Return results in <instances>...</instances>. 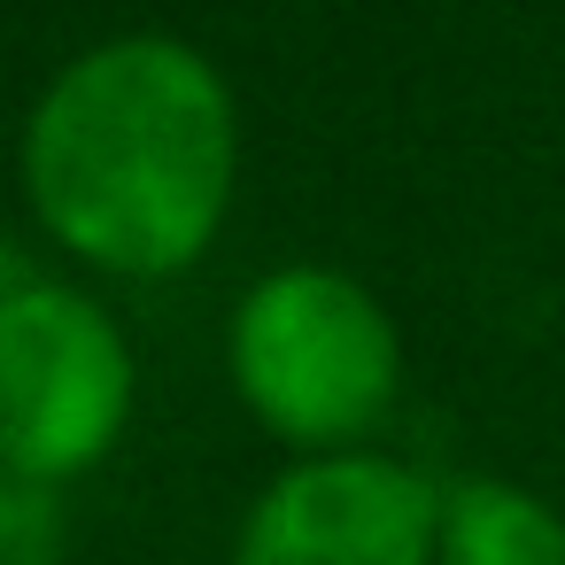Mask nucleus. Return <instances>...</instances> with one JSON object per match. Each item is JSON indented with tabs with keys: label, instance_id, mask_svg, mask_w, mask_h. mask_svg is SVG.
<instances>
[{
	"label": "nucleus",
	"instance_id": "obj_7",
	"mask_svg": "<svg viewBox=\"0 0 565 565\" xmlns=\"http://www.w3.org/2000/svg\"><path fill=\"white\" fill-rule=\"evenodd\" d=\"M32 279H40V271H32V264H24L17 248H0V310H9V302H17V295H24Z\"/></svg>",
	"mask_w": 565,
	"mask_h": 565
},
{
	"label": "nucleus",
	"instance_id": "obj_5",
	"mask_svg": "<svg viewBox=\"0 0 565 565\" xmlns=\"http://www.w3.org/2000/svg\"><path fill=\"white\" fill-rule=\"evenodd\" d=\"M434 565H565V519L511 480H457L434 519Z\"/></svg>",
	"mask_w": 565,
	"mask_h": 565
},
{
	"label": "nucleus",
	"instance_id": "obj_3",
	"mask_svg": "<svg viewBox=\"0 0 565 565\" xmlns=\"http://www.w3.org/2000/svg\"><path fill=\"white\" fill-rule=\"evenodd\" d=\"M125 418L132 341L94 295L32 279L0 310V472L24 488H63L117 449Z\"/></svg>",
	"mask_w": 565,
	"mask_h": 565
},
{
	"label": "nucleus",
	"instance_id": "obj_6",
	"mask_svg": "<svg viewBox=\"0 0 565 565\" xmlns=\"http://www.w3.org/2000/svg\"><path fill=\"white\" fill-rule=\"evenodd\" d=\"M55 488H24L9 480L0 488V565H47L55 550Z\"/></svg>",
	"mask_w": 565,
	"mask_h": 565
},
{
	"label": "nucleus",
	"instance_id": "obj_1",
	"mask_svg": "<svg viewBox=\"0 0 565 565\" xmlns=\"http://www.w3.org/2000/svg\"><path fill=\"white\" fill-rule=\"evenodd\" d=\"M17 163L47 241L117 279H171L210 256L233 210V86L171 32L102 40L47 78Z\"/></svg>",
	"mask_w": 565,
	"mask_h": 565
},
{
	"label": "nucleus",
	"instance_id": "obj_4",
	"mask_svg": "<svg viewBox=\"0 0 565 565\" xmlns=\"http://www.w3.org/2000/svg\"><path fill=\"white\" fill-rule=\"evenodd\" d=\"M434 519L441 488L395 457H302L256 495L233 565H434Z\"/></svg>",
	"mask_w": 565,
	"mask_h": 565
},
{
	"label": "nucleus",
	"instance_id": "obj_2",
	"mask_svg": "<svg viewBox=\"0 0 565 565\" xmlns=\"http://www.w3.org/2000/svg\"><path fill=\"white\" fill-rule=\"evenodd\" d=\"M225 356H233V387L264 418V434H279L310 457L356 449L403 387L395 318L380 310L372 287H356L349 271H326V264H287V271L256 279L233 310Z\"/></svg>",
	"mask_w": 565,
	"mask_h": 565
}]
</instances>
